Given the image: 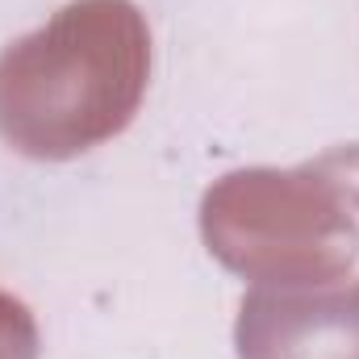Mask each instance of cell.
Listing matches in <instances>:
<instances>
[{
  "label": "cell",
  "instance_id": "3",
  "mask_svg": "<svg viewBox=\"0 0 359 359\" xmlns=\"http://www.w3.org/2000/svg\"><path fill=\"white\" fill-rule=\"evenodd\" d=\"M238 359H359V280L251 292L238 313Z\"/></svg>",
  "mask_w": 359,
  "mask_h": 359
},
{
  "label": "cell",
  "instance_id": "4",
  "mask_svg": "<svg viewBox=\"0 0 359 359\" xmlns=\"http://www.w3.org/2000/svg\"><path fill=\"white\" fill-rule=\"evenodd\" d=\"M0 359H34V322L8 297H0Z\"/></svg>",
  "mask_w": 359,
  "mask_h": 359
},
{
  "label": "cell",
  "instance_id": "2",
  "mask_svg": "<svg viewBox=\"0 0 359 359\" xmlns=\"http://www.w3.org/2000/svg\"><path fill=\"white\" fill-rule=\"evenodd\" d=\"M205 238L234 271L259 280H318L355 259L359 234L318 172H247L205 201Z\"/></svg>",
  "mask_w": 359,
  "mask_h": 359
},
{
  "label": "cell",
  "instance_id": "1",
  "mask_svg": "<svg viewBox=\"0 0 359 359\" xmlns=\"http://www.w3.org/2000/svg\"><path fill=\"white\" fill-rule=\"evenodd\" d=\"M147 63L134 4L76 0L0 55V134L34 159L88 151L134 117Z\"/></svg>",
  "mask_w": 359,
  "mask_h": 359
}]
</instances>
